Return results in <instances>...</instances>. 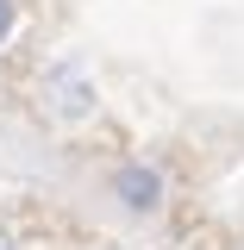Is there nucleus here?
<instances>
[{
	"instance_id": "nucleus-3",
	"label": "nucleus",
	"mask_w": 244,
	"mask_h": 250,
	"mask_svg": "<svg viewBox=\"0 0 244 250\" xmlns=\"http://www.w3.org/2000/svg\"><path fill=\"white\" fill-rule=\"evenodd\" d=\"M13 25H19V6H13V0H0V44L13 38Z\"/></svg>"
},
{
	"instance_id": "nucleus-1",
	"label": "nucleus",
	"mask_w": 244,
	"mask_h": 250,
	"mask_svg": "<svg viewBox=\"0 0 244 250\" xmlns=\"http://www.w3.org/2000/svg\"><path fill=\"white\" fill-rule=\"evenodd\" d=\"M107 194L119 200L132 219H151V213H163V169L156 163H144V156H125V163H113V175H107Z\"/></svg>"
},
{
	"instance_id": "nucleus-4",
	"label": "nucleus",
	"mask_w": 244,
	"mask_h": 250,
	"mask_svg": "<svg viewBox=\"0 0 244 250\" xmlns=\"http://www.w3.org/2000/svg\"><path fill=\"white\" fill-rule=\"evenodd\" d=\"M0 250H13V238H6V231H0Z\"/></svg>"
},
{
	"instance_id": "nucleus-2",
	"label": "nucleus",
	"mask_w": 244,
	"mask_h": 250,
	"mask_svg": "<svg viewBox=\"0 0 244 250\" xmlns=\"http://www.w3.org/2000/svg\"><path fill=\"white\" fill-rule=\"evenodd\" d=\"M44 113L57 125H82L94 113V82L75 69V62H57L50 75H44Z\"/></svg>"
}]
</instances>
